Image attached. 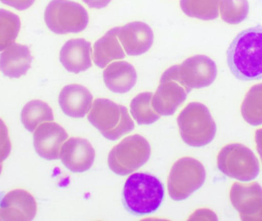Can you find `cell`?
I'll return each instance as SVG.
<instances>
[{
    "label": "cell",
    "instance_id": "cell-1",
    "mask_svg": "<svg viewBox=\"0 0 262 221\" xmlns=\"http://www.w3.org/2000/svg\"><path fill=\"white\" fill-rule=\"evenodd\" d=\"M227 64L232 75L243 81L262 79V26L242 31L227 50Z\"/></svg>",
    "mask_w": 262,
    "mask_h": 221
},
{
    "label": "cell",
    "instance_id": "cell-2",
    "mask_svg": "<svg viewBox=\"0 0 262 221\" xmlns=\"http://www.w3.org/2000/svg\"><path fill=\"white\" fill-rule=\"evenodd\" d=\"M163 198V184L151 175L135 173L126 181L123 191L124 206L134 215H147L155 212Z\"/></svg>",
    "mask_w": 262,
    "mask_h": 221
},
{
    "label": "cell",
    "instance_id": "cell-3",
    "mask_svg": "<svg viewBox=\"0 0 262 221\" xmlns=\"http://www.w3.org/2000/svg\"><path fill=\"white\" fill-rule=\"evenodd\" d=\"M88 119L106 139L112 141L118 140L134 129L127 109L108 99L95 100Z\"/></svg>",
    "mask_w": 262,
    "mask_h": 221
},
{
    "label": "cell",
    "instance_id": "cell-4",
    "mask_svg": "<svg viewBox=\"0 0 262 221\" xmlns=\"http://www.w3.org/2000/svg\"><path fill=\"white\" fill-rule=\"evenodd\" d=\"M177 124L182 139L192 147L208 145L216 133V125L209 109L200 103L188 104L179 115Z\"/></svg>",
    "mask_w": 262,
    "mask_h": 221
},
{
    "label": "cell",
    "instance_id": "cell-5",
    "mask_svg": "<svg viewBox=\"0 0 262 221\" xmlns=\"http://www.w3.org/2000/svg\"><path fill=\"white\" fill-rule=\"evenodd\" d=\"M44 18L47 27L58 35L82 32L89 21L85 9L71 0H52L46 7Z\"/></svg>",
    "mask_w": 262,
    "mask_h": 221
},
{
    "label": "cell",
    "instance_id": "cell-6",
    "mask_svg": "<svg viewBox=\"0 0 262 221\" xmlns=\"http://www.w3.org/2000/svg\"><path fill=\"white\" fill-rule=\"evenodd\" d=\"M151 147L140 135L123 139L109 153L108 165L113 173L125 176L141 168L150 157Z\"/></svg>",
    "mask_w": 262,
    "mask_h": 221
},
{
    "label": "cell",
    "instance_id": "cell-7",
    "mask_svg": "<svg viewBox=\"0 0 262 221\" xmlns=\"http://www.w3.org/2000/svg\"><path fill=\"white\" fill-rule=\"evenodd\" d=\"M220 171L228 177L248 182L258 177L259 162L250 149L240 143H232L222 149L217 157Z\"/></svg>",
    "mask_w": 262,
    "mask_h": 221
},
{
    "label": "cell",
    "instance_id": "cell-8",
    "mask_svg": "<svg viewBox=\"0 0 262 221\" xmlns=\"http://www.w3.org/2000/svg\"><path fill=\"white\" fill-rule=\"evenodd\" d=\"M206 180V170L201 162L185 157L174 163L168 178V191L172 200L180 202L200 189Z\"/></svg>",
    "mask_w": 262,
    "mask_h": 221
},
{
    "label": "cell",
    "instance_id": "cell-9",
    "mask_svg": "<svg viewBox=\"0 0 262 221\" xmlns=\"http://www.w3.org/2000/svg\"><path fill=\"white\" fill-rule=\"evenodd\" d=\"M189 93L180 80L178 64L172 66L162 75L158 88L152 96V108L160 116H171L186 101Z\"/></svg>",
    "mask_w": 262,
    "mask_h": 221
},
{
    "label": "cell",
    "instance_id": "cell-10",
    "mask_svg": "<svg viewBox=\"0 0 262 221\" xmlns=\"http://www.w3.org/2000/svg\"><path fill=\"white\" fill-rule=\"evenodd\" d=\"M180 80L191 92L192 89L209 87L217 76L215 63L205 55H195L179 65Z\"/></svg>",
    "mask_w": 262,
    "mask_h": 221
},
{
    "label": "cell",
    "instance_id": "cell-11",
    "mask_svg": "<svg viewBox=\"0 0 262 221\" xmlns=\"http://www.w3.org/2000/svg\"><path fill=\"white\" fill-rule=\"evenodd\" d=\"M230 201L242 220H262V188L258 182H235L231 188Z\"/></svg>",
    "mask_w": 262,
    "mask_h": 221
},
{
    "label": "cell",
    "instance_id": "cell-12",
    "mask_svg": "<svg viewBox=\"0 0 262 221\" xmlns=\"http://www.w3.org/2000/svg\"><path fill=\"white\" fill-rule=\"evenodd\" d=\"M68 138L67 132L59 124L45 122L35 130L34 147L40 157L46 160H57L60 157L62 144Z\"/></svg>",
    "mask_w": 262,
    "mask_h": 221
},
{
    "label": "cell",
    "instance_id": "cell-13",
    "mask_svg": "<svg viewBox=\"0 0 262 221\" xmlns=\"http://www.w3.org/2000/svg\"><path fill=\"white\" fill-rule=\"evenodd\" d=\"M36 213L35 199L25 190L9 191L0 202V220H32Z\"/></svg>",
    "mask_w": 262,
    "mask_h": 221
},
{
    "label": "cell",
    "instance_id": "cell-14",
    "mask_svg": "<svg viewBox=\"0 0 262 221\" xmlns=\"http://www.w3.org/2000/svg\"><path fill=\"white\" fill-rule=\"evenodd\" d=\"M60 159L72 173H84L92 168L95 162V151L87 139L70 138L61 146Z\"/></svg>",
    "mask_w": 262,
    "mask_h": 221
},
{
    "label": "cell",
    "instance_id": "cell-15",
    "mask_svg": "<svg viewBox=\"0 0 262 221\" xmlns=\"http://www.w3.org/2000/svg\"><path fill=\"white\" fill-rule=\"evenodd\" d=\"M118 37L129 56H138L149 50L154 43L152 29L143 21L128 23L118 29Z\"/></svg>",
    "mask_w": 262,
    "mask_h": 221
},
{
    "label": "cell",
    "instance_id": "cell-16",
    "mask_svg": "<svg viewBox=\"0 0 262 221\" xmlns=\"http://www.w3.org/2000/svg\"><path fill=\"white\" fill-rule=\"evenodd\" d=\"M92 44L83 38L68 41L60 51V61L71 73L85 71L92 66Z\"/></svg>",
    "mask_w": 262,
    "mask_h": 221
},
{
    "label": "cell",
    "instance_id": "cell-17",
    "mask_svg": "<svg viewBox=\"0 0 262 221\" xmlns=\"http://www.w3.org/2000/svg\"><path fill=\"white\" fill-rule=\"evenodd\" d=\"M58 102L64 114L72 118H83L92 108L93 96L84 86L70 84L60 92Z\"/></svg>",
    "mask_w": 262,
    "mask_h": 221
},
{
    "label": "cell",
    "instance_id": "cell-18",
    "mask_svg": "<svg viewBox=\"0 0 262 221\" xmlns=\"http://www.w3.org/2000/svg\"><path fill=\"white\" fill-rule=\"evenodd\" d=\"M32 60L27 45L14 43L0 55V70L9 78H18L26 75Z\"/></svg>",
    "mask_w": 262,
    "mask_h": 221
},
{
    "label": "cell",
    "instance_id": "cell-19",
    "mask_svg": "<svg viewBox=\"0 0 262 221\" xmlns=\"http://www.w3.org/2000/svg\"><path fill=\"white\" fill-rule=\"evenodd\" d=\"M104 84L114 93H125L135 86L137 75L134 66L127 61H116L103 72Z\"/></svg>",
    "mask_w": 262,
    "mask_h": 221
},
{
    "label": "cell",
    "instance_id": "cell-20",
    "mask_svg": "<svg viewBox=\"0 0 262 221\" xmlns=\"http://www.w3.org/2000/svg\"><path fill=\"white\" fill-rule=\"evenodd\" d=\"M118 29L119 27L111 29L95 43L93 59L100 68H104L115 60L125 58V53L118 40Z\"/></svg>",
    "mask_w": 262,
    "mask_h": 221
},
{
    "label": "cell",
    "instance_id": "cell-21",
    "mask_svg": "<svg viewBox=\"0 0 262 221\" xmlns=\"http://www.w3.org/2000/svg\"><path fill=\"white\" fill-rule=\"evenodd\" d=\"M53 120L52 108L46 102L38 100L28 103L21 110V122L25 128L31 133H33L42 122H52Z\"/></svg>",
    "mask_w": 262,
    "mask_h": 221
},
{
    "label": "cell",
    "instance_id": "cell-22",
    "mask_svg": "<svg viewBox=\"0 0 262 221\" xmlns=\"http://www.w3.org/2000/svg\"><path fill=\"white\" fill-rule=\"evenodd\" d=\"M241 113L243 119L250 125H262V84L253 86L246 93Z\"/></svg>",
    "mask_w": 262,
    "mask_h": 221
},
{
    "label": "cell",
    "instance_id": "cell-23",
    "mask_svg": "<svg viewBox=\"0 0 262 221\" xmlns=\"http://www.w3.org/2000/svg\"><path fill=\"white\" fill-rule=\"evenodd\" d=\"M152 93L144 92L136 96L130 103V112L139 125H149L160 118L152 108Z\"/></svg>",
    "mask_w": 262,
    "mask_h": 221
},
{
    "label": "cell",
    "instance_id": "cell-24",
    "mask_svg": "<svg viewBox=\"0 0 262 221\" xmlns=\"http://www.w3.org/2000/svg\"><path fill=\"white\" fill-rule=\"evenodd\" d=\"M180 4L183 12L192 18L212 20L219 16L220 0H180Z\"/></svg>",
    "mask_w": 262,
    "mask_h": 221
},
{
    "label": "cell",
    "instance_id": "cell-25",
    "mask_svg": "<svg viewBox=\"0 0 262 221\" xmlns=\"http://www.w3.org/2000/svg\"><path fill=\"white\" fill-rule=\"evenodd\" d=\"M21 29V21L16 14L0 9V52L15 43Z\"/></svg>",
    "mask_w": 262,
    "mask_h": 221
},
{
    "label": "cell",
    "instance_id": "cell-26",
    "mask_svg": "<svg viewBox=\"0 0 262 221\" xmlns=\"http://www.w3.org/2000/svg\"><path fill=\"white\" fill-rule=\"evenodd\" d=\"M247 0H222L220 11L221 16L225 21L231 24H237L246 19L249 12V3Z\"/></svg>",
    "mask_w": 262,
    "mask_h": 221
},
{
    "label": "cell",
    "instance_id": "cell-27",
    "mask_svg": "<svg viewBox=\"0 0 262 221\" xmlns=\"http://www.w3.org/2000/svg\"><path fill=\"white\" fill-rule=\"evenodd\" d=\"M10 139L9 136V130L4 121L0 118V164L3 163L11 153Z\"/></svg>",
    "mask_w": 262,
    "mask_h": 221
},
{
    "label": "cell",
    "instance_id": "cell-28",
    "mask_svg": "<svg viewBox=\"0 0 262 221\" xmlns=\"http://www.w3.org/2000/svg\"><path fill=\"white\" fill-rule=\"evenodd\" d=\"M35 1V0H0L3 4L19 11L29 9L33 5Z\"/></svg>",
    "mask_w": 262,
    "mask_h": 221
},
{
    "label": "cell",
    "instance_id": "cell-29",
    "mask_svg": "<svg viewBox=\"0 0 262 221\" xmlns=\"http://www.w3.org/2000/svg\"><path fill=\"white\" fill-rule=\"evenodd\" d=\"M92 9H101L105 8L112 0H83Z\"/></svg>",
    "mask_w": 262,
    "mask_h": 221
},
{
    "label": "cell",
    "instance_id": "cell-30",
    "mask_svg": "<svg viewBox=\"0 0 262 221\" xmlns=\"http://www.w3.org/2000/svg\"><path fill=\"white\" fill-rule=\"evenodd\" d=\"M255 142L262 162V128L255 131Z\"/></svg>",
    "mask_w": 262,
    "mask_h": 221
},
{
    "label": "cell",
    "instance_id": "cell-31",
    "mask_svg": "<svg viewBox=\"0 0 262 221\" xmlns=\"http://www.w3.org/2000/svg\"><path fill=\"white\" fill-rule=\"evenodd\" d=\"M2 170H3V163L0 164V175H1Z\"/></svg>",
    "mask_w": 262,
    "mask_h": 221
}]
</instances>
